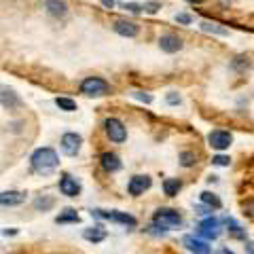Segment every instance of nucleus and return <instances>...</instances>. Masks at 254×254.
I'll use <instances>...</instances> for the list:
<instances>
[{"instance_id":"obj_26","label":"nucleus","mask_w":254,"mask_h":254,"mask_svg":"<svg viewBox=\"0 0 254 254\" xmlns=\"http://www.w3.org/2000/svg\"><path fill=\"white\" fill-rule=\"evenodd\" d=\"M180 163L185 165V168H190V165H195V163H197L195 153H190V150H185V153H180Z\"/></svg>"},{"instance_id":"obj_29","label":"nucleus","mask_w":254,"mask_h":254,"mask_svg":"<svg viewBox=\"0 0 254 254\" xmlns=\"http://www.w3.org/2000/svg\"><path fill=\"white\" fill-rule=\"evenodd\" d=\"M142 9H144L146 13H157L159 9H161V2H157V0H150V2L142 4Z\"/></svg>"},{"instance_id":"obj_16","label":"nucleus","mask_w":254,"mask_h":254,"mask_svg":"<svg viewBox=\"0 0 254 254\" xmlns=\"http://www.w3.org/2000/svg\"><path fill=\"white\" fill-rule=\"evenodd\" d=\"M0 104L9 110L21 108V98L13 89H0Z\"/></svg>"},{"instance_id":"obj_25","label":"nucleus","mask_w":254,"mask_h":254,"mask_svg":"<svg viewBox=\"0 0 254 254\" xmlns=\"http://www.w3.org/2000/svg\"><path fill=\"white\" fill-rule=\"evenodd\" d=\"M225 222H227V227H229V233H231L233 237H237V240H246V233L242 231V227L237 225L233 218H227Z\"/></svg>"},{"instance_id":"obj_27","label":"nucleus","mask_w":254,"mask_h":254,"mask_svg":"<svg viewBox=\"0 0 254 254\" xmlns=\"http://www.w3.org/2000/svg\"><path fill=\"white\" fill-rule=\"evenodd\" d=\"M229 163H231V159L227 155H214L212 157V165H218V168H227Z\"/></svg>"},{"instance_id":"obj_21","label":"nucleus","mask_w":254,"mask_h":254,"mask_svg":"<svg viewBox=\"0 0 254 254\" xmlns=\"http://www.w3.org/2000/svg\"><path fill=\"white\" fill-rule=\"evenodd\" d=\"M201 30L208 32V34H218V36H227L229 34V30L222 28V23H216V21H203Z\"/></svg>"},{"instance_id":"obj_17","label":"nucleus","mask_w":254,"mask_h":254,"mask_svg":"<svg viewBox=\"0 0 254 254\" xmlns=\"http://www.w3.org/2000/svg\"><path fill=\"white\" fill-rule=\"evenodd\" d=\"M45 9L51 17H64L68 13V4L64 0H45Z\"/></svg>"},{"instance_id":"obj_20","label":"nucleus","mask_w":254,"mask_h":254,"mask_svg":"<svg viewBox=\"0 0 254 254\" xmlns=\"http://www.w3.org/2000/svg\"><path fill=\"white\" fill-rule=\"evenodd\" d=\"M55 205V199L51 195H43V197H36L34 199V210L36 212H49Z\"/></svg>"},{"instance_id":"obj_8","label":"nucleus","mask_w":254,"mask_h":254,"mask_svg":"<svg viewBox=\"0 0 254 254\" xmlns=\"http://www.w3.org/2000/svg\"><path fill=\"white\" fill-rule=\"evenodd\" d=\"M220 220L218 218H205L199 222V227H197V233H199L201 237H205V240H216V237L220 235Z\"/></svg>"},{"instance_id":"obj_38","label":"nucleus","mask_w":254,"mask_h":254,"mask_svg":"<svg viewBox=\"0 0 254 254\" xmlns=\"http://www.w3.org/2000/svg\"><path fill=\"white\" fill-rule=\"evenodd\" d=\"M187 2H190V4H201L203 0H187Z\"/></svg>"},{"instance_id":"obj_12","label":"nucleus","mask_w":254,"mask_h":254,"mask_svg":"<svg viewBox=\"0 0 254 254\" xmlns=\"http://www.w3.org/2000/svg\"><path fill=\"white\" fill-rule=\"evenodd\" d=\"M113 30L117 32L119 36H125V38H133V36H138V32H140V26L136 21H127V19H117L113 23Z\"/></svg>"},{"instance_id":"obj_35","label":"nucleus","mask_w":254,"mask_h":254,"mask_svg":"<svg viewBox=\"0 0 254 254\" xmlns=\"http://www.w3.org/2000/svg\"><path fill=\"white\" fill-rule=\"evenodd\" d=\"M102 4H104V9H113L115 6V0H100Z\"/></svg>"},{"instance_id":"obj_10","label":"nucleus","mask_w":254,"mask_h":254,"mask_svg":"<svg viewBox=\"0 0 254 254\" xmlns=\"http://www.w3.org/2000/svg\"><path fill=\"white\" fill-rule=\"evenodd\" d=\"M150 185H153V180H150L148 176H142V174H138V176L129 178V182H127V193H129L131 197H140L144 190L150 189Z\"/></svg>"},{"instance_id":"obj_2","label":"nucleus","mask_w":254,"mask_h":254,"mask_svg":"<svg viewBox=\"0 0 254 254\" xmlns=\"http://www.w3.org/2000/svg\"><path fill=\"white\" fill-rule=\"evenodd\" d=\"M78 89H81V93L87 95V98H102V95L110 93V85L102 76H87L81 81Z\"/></svg>"},{"instance_id":"obj_6","label":"nucleus","mask_w":254,"mask_h":254,"mask_svg":"<svg viewBox=\"0 0 254 254\" xmlns=\"http://www.w3.org/2000/svg\"><path fill=\"white\" fill-rule=\"evenodd\" d=\"M60 146H62V150H64V155L76 157L78 150H81V146H83L81 133H76V131H66V133L62 136V140H60Z\"/></svg>"},{"instance_id":"obj_9","label":"nucleus","mask_w":254,"mask_h":254,"mask_svg":"<svg viewBox=\"0 0 254 254\" xmlns=\"http://www.w3.org/2000/svg\"><path fill=\"white\" fill-rule=\"evenodd\" d=\"M58 185H60L62 195H66V197H78L81 195V185H78V180L74 176H70V174H62Z\"/></svg>"},{"instance_id":"obj_14","label":"nucleus","mask_w":254,"mask_h":254,"mask_svg":"<svg viewBox=\"0 0 254 254\" xmlns=\"http://www.w3.org/2000/svg\"><path fill=\"white\" fill-rule=\"evenodd\" d=\"M23 201H26V193H21V190H2L0 193V205H6V208L21 205Z\"/></svg>"},{"instance_id":"obj_33","label":"nucleus","mask_w":254,"mask_h":254,"mask_svg":"<svg viewBox=\"0 0 254 254\" xmlns=\"http://www.w3.org/2000/svg\"><path fill=\"white\" fill-rule=\"evenodd\" d=\"M176 21L182 23V26H189V23L193 21V17H190L189 13H178V15H176Z\"/></svg>"},{"instance_id":"obj_36","label":"nucleus","mask_w":254,"mask_h":254,"mask_svg":"<svg viewBox=\"0 0 254 254\" xmlns=\"http://www.w3.org/2000/svg\"><path fill=\"white\" fill-rule=\"evenodd\" d=\"M246 252L254 254V242H246Z\"/></svg>"},{"instance_id":"obj_22","label":"nucleus","mask_w":254,"mask_h":254,"mask_svg":"<svg viewBox=\"0 0 254 254\" xmlns=\"http://www.w3.org/2000/svg\"><path fill=\"white\" fill-rule=\"evenodd\" d=\"M78 220H81V216H78L76 210H72V208H66L58 218H55L58 225H66V222H78Z\"/></svg>"},{"instance_id":"obj_3","label":"nucleus","mask_w":254,"mask_h":254,"mask_svg":"<svg viewBox=\"0 0 254 254\" xmlns=\"http://www.w3.org/2000/svg\"><path fill=\"white\" fill-rule=\"evenodd\" d=\"M153 225H157L161 231H170V229H176L182 225V216L178 210L172 208H159L153 216Z\"/></svg>"},{"instance_id":"obj_31","label":"nucleus","mask_w":254,"mask_h":254,"mask_svg":"<svg viewBox=\"0 0 254 254\" xmlns=\"http://www.w3.org/2000/svg\"><path fill=\"white\" fill-rule=\"evenodd\" d=\"M165 102H168L170 106H178L182 100H180V95H178L176 91H170V93H168V98H165Z\"/></svg>"},{"instance_id":"obj_30","label":"nucleus","mask_w":254,"mask_h":254,"mask_svg":"<svg viewBox=\"0 0 254 254\" xmlns=\"http://www.w3.org/2000/svg\"><path fill=\"white\" fill-rule=\"evenodd\" d=\"M131 95H133L136 100L144 102V104H150V102H153V95H150V93H144V91H133Z\"/></svg>"},{"instance_id":"obj_34","label":"nucleus","mask_w":254,"mask_h":254,"mask_svg":"<svg viewBox=\"0 0 254 254\" xmlns=\"http://www.w3.org/2000/svg\"><path fill=\"white\" fill-rule=\"evenodd\" d=\"M244 210H246V214H250V216H254V201L244 203Z\"/></svg>"},{"instance_id":"obj_32","label":"nucleus","mask_w":254,"mask_h":254,"mask_svg":"<svg viewBox=\"0 0 254 254\" xmlns=\"http://www.w3.org/2000/svg\"><path fill=\"white\" fill-rule=\"evenodd\" d=\"M123 9L138 15V13H142V4H138V2H123Z\"/></svg>"},{"instance_id":"obj_11","label":"nucleus","mask_w":254,"mask_h":254,"mask_svg":"<svg viewBox=\"0 0 254 254\" xmlns=\"http://www.w3.org/2000/svg\"><path fill=\"white\" fill-rule=\"evenodd\" d=\"M182 246H185L189 252H193V254H212V246H208V242H203V240H199V237H195V235H185L182 237Z\"/></svg>"},{"instance_id":"obj_19","label":"nucleus","mask_w":254,"mask_h":254,"mask_svg":"<svg viewBox=\"0 0 254 254\" xmlns=\"http://www.w3.org/2000/svg\"><path fill=\"white\" fill-rule=\"evenodd\" d=\"M180 189H182V182L178 178H165L163 180V193L168 197H176Z\"/></svg>"},{"instance_id":"obj_37","label":"nucleus","mask_w":254,"mask_h":254,"mask_svg":"<svg viewBox=\"0 0 254 254\" xmlns=\"http://www.w3.org/2000/svg\"><path fill=\"white\" fill-rule=\"evenodd\" d=\"M15 233H17L15 229H11V231H9V229H4V231H2V235H15Z\"/></svg>"},{"instance_id":"obj_4","label":"nucleus","mask_w":254,"mask_h":254,"mask_svg":"<svg viewBox=\"0 0 254 254\" xmlns=\"http://www.w3.org/2000/svg\"><path fill=\"white\" fill-rule=\"evenodd\" d=\"M91 216L95 218H100V220H110V222H119V225H125V227H129L133 229L138 225V220L131 216V214H127V212H117V210H91Z\"/></svg>"},{"instance_id":"obj_28","label":"nucleus","mask_w":254,"mask_h":254,"mask_svg":"<svg viewBox=\"0 0 254 254\" xmlns=\"http://www.w3.org/2000/svg\"><path fill=\"white\" fill-rule=\"evenodd\" d=\"M248 66H250V62H248V58H244V55H240V58L233 60V68L240 70V72H242V70H246Z\"/></svg>"},{"instance_id":"obj_7","label":"nucleus","mask_w":254,"mask_h":254,"mask_svg":"<svg viewBox=\"0 0 254 254\" xmlns=\"http://www.w3.org/2000/svg\"><path fill=\"white\" fill-rule=\"evenodd\" d=\"M208 144L214 150H227L233 144V136H231V131H227V129H212L208 133Z\"/></svg>"},{"instance_id":"obj_23","label":"nucleus","mask_w":254,"mask_h":254,"mask_svg":"<svg viewBox=\"0 0 254 254\" xmlns=\"http://www.w3.org/2000/svg\"><path fill=\"white\" fill-rule=\"evenodd\" d=\"M55 106L64 113H74L76 110V102L72 98H66V95H62V98H55Z\"/></svg>"},{"instance_id":"obj_18","label":"nucleus","mask_w":254,"mask_h":254,"mask_svg":"<svg viewBox=\"0 0 254 254\" xmlns=\"http://www.w3.org/2000/svg\"><path fill=\"white\" fill-rule=\"evenodd\" d=\"M106 229L104 227H89V229H85V231H83V237H85V240L87 242H91V244H100V242H104L106 240Z\"/></svg>"},{"instance_id":"obj_5","label":"nucleus","mask_w":254,"mask_h":254,"mask_svg":"<svg viewBox=\"0 0 254 254\" xmlns=\"http://www.w3.org/2000/svg\"><path fill=\"white\" fill-rule=\"evenodd\" d=\"M104 131L106 136L110 138V142H115V144H121V142L127 140V127L121 119L117 117H108L104 121Z\"/></svg>"},{"instance_id":"obj_13","label":"nucleus","mask_w":254,"mask_h":254,"mask_svg":"<svg viewBox=\"0 0 254 254\" xmlns=\"http://www.w3.org/2000/svg\"><path fill=\"white\" fill-rule=\"evenodd\" d=\"M159 47H161V51H165V53H176L182 49V38L176 34H163L159 38Z\"/></svg>"},{"instance_id":"obj_39","label":"nucleus","mask_w":254,"mask_h":254,"mask_svg":"<svg viewBox=\"0 0 254 254\" xmlns=\"http://www.w3.org/2000/svg\"><path fill=\"white\" fill-rule=\"evenodd\" d=\"M222 254H235L233 250H229V248H225V250H222Z\"/></svg>"},{"instance_id":"obj_1","label":"nucleus","mask_w":254,"mask_h":254,"mask_svg":"<svg viewBox=\"0 0 254 254\" xmlns=\"http://www.w3.org/2000/svg\"><path fill=\"white\" fill-rule=\"evenodd\" d=\"M30 163H32V170H34L36 174L49 176V174H53L55 170H58L60 157L51 146H41V148H36L34 153H32Z\"/></svg>"},{"instance_id":"obj_15","label":"nucleus","mask_w":254,"mask_h":254,"mask_svg":"<svg viewBox=\"0 0 254 254\" xmlns=\"http://www.w3.org/2000/svg\"><path fill=\"white\" fill-rule=\"evenodd\" d=\"M100 165H102V170H104V172L115 174V172L121 170V159H119L115 153H102Z\"/></svg>"},{"instance_id":"obj_24","label":"nucleus","mask_w":254,"mask_h":254,"mask_svg":"<svg viewBox=\"0 0 254 254\" xmlns=\"http://www.w3.org/2000/svg\"><path fill=\"white\" fill-rule=\"evenodd\" d=\"M201 201H203L205 205H210V210H212V208H214V210H220V208H222V201L218 199V195L210 193V190H203V193H201Z\"/></svg>"}]
</instances>
